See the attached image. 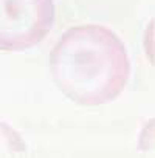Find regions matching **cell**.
<instances>
[{"label":"cell","mask_w":155,"mask_h":158,"mask_svg":"<svg viewBox=\"0 0 155 158\" xmlns=\"http://www.w3.org/2000/svg\"><path fill=\"white\" fill-rule=\"evenodd\" d=\"M56 87L73 102L96 107L115 101L130 77V60L121 39L103 25L67 30L50 53Z\"/></svg>","instance_id":"1"},{"label":"cell","mask_w":155,"mask_h":158,"mask_svg":"<svg viewBox=\"0 0 155 158\" xmlns=\"http://www.w3.org/2000/svg\"><path fill=\"white\" fill-rule=\"evenodd\" d=\"M54 17L53 0H0V50L25 51L39 45Z\"/></svg>","instance_id":"2"},{"label":"cell","mask_w":155,"mask_h":158,"mask_svg":"<svg viewBox=\"0 0 155 158\" xmlns=\"http://www.w3.org/2000/svg\"><path fill=\"white\" fill-rule=\"evenodd\" d=\"M25 152V141L8 124L0 123V155H19Z\"/></svg>","instance_id":"3"}]
</instances>
